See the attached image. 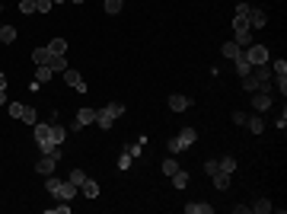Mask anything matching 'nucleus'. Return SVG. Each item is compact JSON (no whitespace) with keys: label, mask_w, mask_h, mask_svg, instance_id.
Wrapping results in <instances>:
<instances>
[{"label":"nucleus","mask_w":287,"mask_h":214,"mask_svg":"<svg viewBox=\"0 0 287 214\" xmlns=\"http://www.w3.org/2000/svg\"><path fill=\"white\" fill-rule=\"evenodd\" d=\"M252 106H255L258 112H265L271 106V93L268 90H258V93H252Z\"/></svg>","instance_id":"10"},{"label":"nucleus","mask_w":287,"mask_h":214,"mask_svg":"<svg viewBox=\"0 0 287 214\" xmlns=\"http://www.w3.org/2000/svg\"><path fill=\"white\" fill-rule=\"evenodd\" d=\"M48 58H51V51H48V48H36V51H32V61H36V68H38V64H48Z\"/></svg>","instance_id":"24"},{"label":"nucleus","mask_w":287,"mask_h":214,"mask_svg":"<svg viewBox=\"0 0 287 214\" xmlns=\"http://www.w3.org/2000/svg\"><path fill=\"white\" fill-rule=\"evenodd\" d=\"M48 68L64 73V71H67V58H64V55H51V58H48Z\"/></svg>","instance_id":"17"},{"label":"nucleus","mask_w":287,"mask_h":214,"mask_svg":"<svg viewBox=\"0 0 287 214\" xmlns=\"http://www.w3.org/2000/svg\"><path fill=\"white\" fill-rule=\"evenodd\" d=\"M246 118H249L246 112H236V115H233V122H236V125H246Z\"/></svg>","instance_id":"38"},{"label":"nucleus","mask_w":287,"mask_h":214,"mask_svg":"<svg viewBox=\"0 0 287 214\" xmlns=\"http://www.w3.org/2000/svg\"><path fill=\"white\" fill-rule=\"evenodd\" d=\"M252 77H255L258 90H268V86H271V71L265 68V64H255V68H252Z\"/></svg>","instance_id":"7"},{"label":"nucleus","mask_w":287,"mask_h":214,"mask_svg":"<svg viewBox=\"0 0 287 214\" xmlns=\"http://www.w3.org/2000/svg\"><path fill=\"white\" fill-rule=\"evenodd\" d=\"M239 51H243V48H239V45H236V42H223V48H220V55H223V58H230V61H233V58L239 55Z\"/></svg>","instance_id":"21"},{"label":"nucleus","mask_w":287,"mask_h":214,"mask_svg":"<svg viewBox=\"0 0 287 214\" xmlns=\"http://www.w3.org/2000/svg\"><path fill=\"white\" fill-rule=\"evenodd\" d=\"M131 163H134V157H131V153H121V157H118V170H128Z\"/></svg>","instance_id":"35"},{"label":"nucleus","mask_w":287,"mask_h":214,"mask_svg":"<svg viewBox=\"0 0 287 214\" xmlns=\"http://www.w3.org/2000/svg\"><path fill=\"white\" fill-rule=\"evenodd\" d=\"M51 211L54 214H71V202H64V198H61V205H54Z\"/></svg>","instance_id":"36"},{"label":"nucleus","mask_w":287,"mask_h":214,"mask_svg":"<svg viewBox=\"0 0 287 214\" xmlns=\"http://www.w3.org/2000/svg\"><path fill=\"white\" fill-rule=\"evenodd\" d=\"M45 189L51 192V195H58V198H64V202H71L73 195H77V185L67 179V182H61V179H54V173H51V179H45Z\"/></svg>","instance_id":"2"},{"label":"nucleus","mask_w":287,"mask_h":214,"mask_svg":"<svg viewBox=\"0 0 287 214\" xmlns=\"http://www.w3.org/2000/svg\"><path fill=\"white\" fill-rule=\"evenodd\" d=\"M0 90H6V73L0 71Z\"/></svg>","instance_id":"39"},{"label":"nucleus","mask_w":287,"mask_h":214,"mask_svg":"<svg viewBox=\"0 0 287 214\" xmlns=\"http://www.w3.org/2000/svg\"><path fill=\"white\" fill-rule=\"evenodd\" d=\"M64 80H67V86H73L77 93H86V83H83V77H80V73L73 71V68H67V71H64Z\"/></svg>","instance_id":"9"},{"label":"nucleus","mask_w":287,"mask_h":214,"mask_svg":"<svg viewBox=\"0 0 287 214\" xmlns=\"http://www.w3.org/2000/svg\"><path fill=\"white\" fill-rule=\"evenodd\" d=\"M217 166H220L223 173H230V176H233V170H236V160H233V157H223V160H217Z\"/></svg>","instance_id":"26"},{"label":"nucleus","mask_w":287,"mask_h":214,"mask_svg":"<svg viewBox=\"0 0 287 214\" xmlns=\"http://www.w3.org/2000/svg\"><path fill=\"white\" fill-rule=\"evenodd\" d=\"M121 115H125V103H108L102 109H96V125L102 131H108L115 125V118H121Z\"/></svg>","instance_id":"1"},{"label":"nucleus","mask_w":287,"mask_h":214,"mask_svg":"<svg viewBox=\"0 0 287 214\" xmlns=\"http://www.w3.org/2000/svg\"><path fill=\"white\" fill-rule=\"evenodd\" d=\"M23 112H26L23 103H10V115H13V118H23Z\"/></svg>","instance_id":"33"},{"label":"nucleus","mask_w":287,"mask_h":214,"mask_svg":"<svg viewBox=\"0 0 287 214\" xmlns=\"http://www.w3.org/2000/svg\"><path fill=\"white\" fill-rule=\"evenodd\" d=\"M6 103V90H0V106H3Z\"/></svg>","instance_id":"40"},{"label":"nucleus","mask_w":287,"mask_h":214,"mask_svg":"<svg viewBox=\"0 0 287 214\" xmlns=\"http://www.w3.org/2000/svg\"><path fill=\"white\" fill-rule=\"evenodd\" d=\"M173 185H176V189H185V185H188V173L185 170H176L173 173Z\"/></svg>","instance_id":"23"},{"label":"nucleus","mask_w":287,"mask_h":214,"mask_svg":"<svg viewBox=\"0 0 287 214\" xmlns=\"http://www.w3.org/2000/svg\"><path fill=\"white\" fill-rule=\"evenodd\" d=\"M23 122L26 125H36L38 118H36V109H29V106H26V112H23Z\"/></svg>","instance_id":"34"},{"label":"nucleus","mask_w":287,"mask_h":214,"mask_svg":"<svg viewBox=\"0 0 287 214\" xmlns=\"http://www.w3.org/2000/svg\"><path fill=\"white\" fill-rule=\"evenodd\" d=\"M271 77H275L278 90H281V96H284V93H287V61H284V58H278V61L271 64Z\"/></svg>","instance_id":"5"},{"label":"nucleus","mask_w":287,"mask_h":214,"mask_svg":"<svg viewBox=\"0 0 287 214\" xmlns=\"http://www.w3.org/2000/svg\"><path fill=\"white\" fill-rule=\"evenodd\" d=\"M188 106H191L188 96H179V93H173V96H169V109H173V112H185Z\"/></svg>","instance_id":"12"},{"label":"nucleus","mask_w":287,"mask_h":214,"mask_svg":"<svg viewBox=\"0 0 287 214\" xmlns=\"http://www.w3.org/2000/svg\"><path fill=\"white\" fill-rule=\"evenodd\" d=\"M19 13H26V16L36 13V0H19Z\"/></svg>","instance_id":"31"},{"label":"nucleus","mask_w":287,"mask_h":214,"mask_svg":"<svg viewBox=\"0 0 287 214\" xmlns=\"http://www.w3.org/2000/svg\"><path fill=\"white\" fill-rule=\"evenodd\" d=\"M0 26H3V23H0Z\"/></svg>","instance_id":"44"},{"label":"nucleus","mask_w":287,"mask_h":214,"mask_svg":"<svg viewBox=\"0 0 287 214\" xmlns=\"http://www.w3.org/2000/svg\"><path fill=\"white\" fill-rule=\"evenodd\" d=\"M211 179H214V185H217L220 192H223V189H230V173H223L220 166H217V170L211 173Z\"/></svg>","instance_id":"13"},{"label":"nucleus","mask_w":287,"mask_h":214,"mask_svg":"<svg viewBox=\"0 0 287 214\" xmlns=\"http://www.w3.org/2000/svg\"><path fill=\"white\" fill-rule=\"evenodd\" d=\"M246 125H249V131H255V135H258V131H262V128H265V125H262V118H258V115H252V118H246Z\"/></svg>","instance_id":"29"},{"label":"nucleus","mask_w":287,"mask_h":214,"mask_svg":"<svg viewBox=\"0 0 287 214\" xmlns=\"http://www.w3.org/2000/svg\"><path fill=\"white\" fill-rule=\"evenodd\" d=\"M0 42H3V45L16 42V29H13V26H0Z\"/></svg>","instance_id":"22"},{"label":"nucleus","mask_w":287,"mask_h":214,"mask_svg":"<svg viewBox=\"0 0 287 214\" xmlns=\"http://www.w3.org/2000/svg\"><path fill=\"white\" fill-rule=\"evenodd\" d=\"M176 170H179V163H176L173 157H169V160H163V173H166V176H173Z\"/></svg>","instance_id":"32"},{"label":"nucleus","mask_w":287,"mask_h":214,"mask_svg":"<svg viewBox=\"0 0 287 214\" xmlns=\"http://www.w3.org/2000/svg\"><path fill=\"white\" fill-rule=\"evenodd\" d=\"M233 64H236V73H239V77H246V73L252 71V64L246 61V51H239V55L233 58Z\"/></svg>","instance_id":"14"},{"label":"nucleus","mask_w":287,"mask_h":214,"mask_svg":"<svg viewBox=\"0 0 287 214\" xmlns=\"http://www.w3.org/2000/svg\"><path fill=\"white\" fill-rule=\"evenodd\" d=\"M64 138H67V131L61 125H51V144H64Z\"/></svg>","instance_id":"25"},{"label":"nucleus","mask_w":287,"mask_h":214,"mask_svg":"<svg viewBox=\"0 0 287 214\" xmlns=\"http://www.w3.org/2000/svg\"><path fill=\"white\" fill-rule=\"evenodd\" d=\"M249 211H258V214H268V211H275V205H271L268 198H258L255 205H249Z\"/></svg>","instance_id":"20"},{"label":"nucleus","mask_w":287,"mask_h":214,"mask_svg":"<svg viewBox=\"0 0 287 214\" xmlns=\"http://www.w3.org/2000/svg\"><path fill=\"white\" fill-rule=\"evenodd\" d=\"M106 13H108V16L121 13V0H106Z\"/></svg>","instance_id":"30"},{"label":"nucleus","mask_w":287,"mask_h":214,"mask_svg":"<svg viewBox=\"0 0 287 214\" xmlns=\"http://www.w3.org/2000/svg\"><path fill=\"white\" fill-rule=\"evenodd\" d=\"M243 90H249V93H255V90H258V83H255V77H252V71L243 77Z\"/></svg>","instance_id":"27"},{"label":"nucleus","mask_w":287,"mask_h":214,"mask_svg":"<svg viewBox=\"0 0 287 214\" xmlns=\"http://www.w3.org/2000/svg\"><path fill=\"white\" fill-rule=\"evenodd\" d=\"M265 26H268V13L258 6H249V29H265Z\"/></svg>","instance_id":"6"},{"label":"nucleus","mask_w":287,"mask_h":214,"mask_svg":"<svg viewBox=\"0 0 287 214\" xmlns=\"http://www.w3.org/2000/svg\"><path fill=\"white\" fill-rule=\"evenodd\" d=\"M96 122V109H90V106H83V109L77 112V122H73V128H86V125H93Z\"/></svg>","instance_id":"8"},{"label":"nucleus","mask_w":287,"mask_h":214,"mask_svg":"<svg viewBox=\"0 0 287 214\" xmlns=\"http://www.w3.org/2000/svg\"><path fill=\"white\" fill-rule=\"evenodd\" d=\"M71 3H83V0H71Z\"/></svg>","instance_id":"41"},{"label":"nucleus","mask_w":287,"mask_h":214,"mask_svg":"<svg viewBox=\"0 0 287 214\" xmlns=\"http://www.w3.org/2000/svg\"><path fill=\"white\" fill-rule=\"evenodd\" d=\"M54 166H58V160H54V157H48V153H45V157L36 163V173H42V176H51V173H54Z\"/></svg>","instance_id":"11"},{"label":"nucleus","mask_w":287,"mask_h":214,"mask_svg":"<svg viewBox=\"0 0 287 214\" xmlns=\"http://www.w3.org/2000/svg\"><path fill=\"white\" fill-rule=\"evenodd\" d=\"M243 51H246V61H249L252 68H255V64H268V48H265V45L252 42L249 48H243Z\"/></svg>","instance_id":"4"},{"label":"nucleus","mask_w":287,"mask_h":214,"mask_svg":"<svg viewBox=\"0 0 287 214\" xmlns=\"http://www.w3.org/2000/svg\"><path fill=\"white\" fill-rule=\"evenodd\" d=\"M48 51H51V55H67V38H51Z\"/></svg>","instance_id":"18"},{"label":"nucleus","mask_w":287,"mask_h":214,"mask_svg":"<svg viewBox=\"0 0 287 214\" xmlns=\"http://www.w3.org/2000/svg\"><path fill=\"white\" fill-rule=\"evenodd\" d=\"M80 189H83L86 198H96V195H99V182H96V179H90V176L83 179V185H80Z\"/></svg>","instance_id":"16"},{"label":"nucleus","mask_w":287,"mask_h":214,"mask_svg":"<svg viewBox=\"0 0 287 214\" xmlns=\"http://www.w3.org/2000/svg\"><path fill=\"white\" fill-rule=\"evenodd\" d=\"M198 141V131L195 128H182L179 135L173 138V141H169V153H179V150H185V147H191Z\"/></svg>","instance_id":"3"},{"label":"nucleus","mask_w":287,"mask_h":214,"mask_svg":"<svg viewBox=\"0 0 287 214\" xmlns=\"http://www.w3.org/2000/svg\"><path fill=\"white\" fill-rule=\"evenodd\" d=\"M36 13H51V0H36Z\"/></svg>","instance_id":"37"},{"label":"nucleus","mask_w":287,"mask_h":214,"mask_svg":"<svg viewBox=\"0 0 287 214\" xmlns=\"http://www.w3.org/2000/svg\"><path fill=\"white\" fill-rule=\"evenodd\" d=\"M67 179H71V182L80 189V185H83V179H86V173L83 170H71V176H67Z\"/></svg>","instance_id":"28"},{"label":"nucleus","mask_w":287,"mask_h":214,"mask_svg":"<svg viewBox=\"0 0 287 214\" xmlns=\"http://www.w3.org/2000/svg\"><path fill=\"white\" fill-rule=\"evenodd\" d=\"M51 3H64V0H51Z\"/></svg>","instance_id":"42"},{"label":"nucleus","mask_w":287,"mask_h":214,"mask_svg":"<svg viewBox=\"0 0 287 214\" xmlns=\"http://www.w3.org/2000/svg\"><path fill=\"white\" fill-rule=\"evenodd\" d=\"M51 68H48V64H38L36 68V83H48V80H51Z\"/></svg>","instance_id":"19"},{"label":"nucleus","mask_w":287,"mask_h":214,"mask_svg":"<svg viewBox=\"0 0 287 214\" xmlns=\"http://www.w3.org/2000/svg\"><path fill=\"white\" fill-rule=\"evenodd\" d=\"M185 211L188 214H211V211H214V205H208V202H191V205H185Z\"/></svg>","instance_id":"15"},{"label":"nucleus","mask_w":287,"mask_h":214,"mask_svg":"<svg viewBox=\"0 0 287 214\" xmlns=\"http://www.w3.org/2000/svg\"><path fill=\"white\" fill-rule=\"evenodd\" d=\"M0 45H3V42H0Z\"/></svg>","instance_id":"43"}]
</instances>
